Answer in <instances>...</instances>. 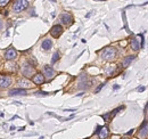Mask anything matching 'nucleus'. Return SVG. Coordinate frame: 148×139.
Listing matches in <instances>:
<instances>
[{
  "mask_svg": "<svg viewBox=\"0 0 148 139\" xmlns=\"http://www.w3.org/2000/svg\"><path fill=\"white\" fill-rule=\"evenodd\" d=\"M116 57V49L113 48V47H106L103 51H101V58L104 61H107V62H111L113 59H115Z\"/></svg>",
  "mask_w": 148,
  "mask_h": 139,
  "instance_id": "1",
  "label": "nucleus"
},
{
  "mask_svg": "<svg viewBox=\"0 0 148 139\" xmlns=\"http://www.w3.org/2000/svg\"><path fill=\"white\" fill-rule=\"evenodd\" d=\"M29 7V1L28 0H16L13 5V10L15 13H21L24 9Z\"/></svg>",
  "mask_w": 148,
  "mask_h": 139,
  "instance_id": "2",
  "label": "nucleus"
},
{
  "mask_svg": "<svg viewBox=\"0 0 148 139\" xmlns=\"http://www.w3.org/2000/svg\"><path fill=\"white\" fill-rule=\"evenodd\" d=\"M22 73H23V75L26 76V78L33 76V74H34V66H33V65H30V64H25V65L22 67Z\"/></svg>",
  "mask_w": 148,
  "mask_h": 139,
  "instance_id": "3",
  "label": "nucleus"
},
{
  "mask_svg": "<svg viewBox=\"0 0 148 139\" xmlns=\"http://www.w3.org/2000/svg\"><path fill=\"white\" fill-rule=\"evenodd\" d=\"M138 136H139V138H143V139H145L148 136V121H145L141 124L140 130L138 132Z\"/></svg>",
  "mask_w": 148,
  "mask_h": 139,
  "instance_id": "4",
  "label": "nucleus"
},
{
  "mask_svg": "<svg viewBox=\"0 0 148 139\" xmlns=\"http://www.w3.org/2000/svg\"><path fill=\"white\" fill-rule=\"evenodd\" d=\"M5 57L7 61H13L17 57V51L14 49V48H8L6 50V54H5Z\"/></svg>",
  "mask_w": 148,
  "mask_h": 139,
  "instance_id": "5",
  "label": "nucleus"
},
{
  "mask_svg": "<svg viewBox=\"0 0 148 139\" xmlns=\"http://www.w3.org/2000/svg\"><path fill=\"white\" fill-rule=\"evenodd\" d=\"M63 33V28L60 25H54L50 30V34L53 35L54 38H58L59 35Z\"/></svg>",
  "mask_w": 148,
  "mask_h": 139,
  "instance_id": "6",
  "label": "nucleus"
},
{
  "mask_svg": "<svg viewBox=\"0 0 148 139\" xmlns=\"http://www.w3.org/2000/svg\"><path fill=\"white\" fill-rule=\"evenodd\" d=\"M43 75H46V78H48V79H51L55 75V71H54V69L51 66L46 65L43 67Z\"/></svg>",
  "mask_w": 148,
  "mask_h": 139,
  "instance_id": "7",
  "label": "nucleus"
},
{
  "mask_svg": "<svg viewBox=\"0 0 148 139\" xmlns=\"http://www.w3.org/2000/svg\"><path fill=\"white\" fill-rule=\"evenodd\" d=\"M60 22L63 24H65V25H71L72 22H73V18H72V16L70 14H63L60 16Z\"/></svg>",
  "mask_w": 148,
  "mask_h": 139,
  "instance_id": "8",
  "label": "nucleus"
},
{
  "mask_svg": "<svg viewBox=\"0 0 148 139\" xmlns=\"http://www.w3.org/2000/svg\"><path fill=\"white\" fill-rule=\"evenodd\" d=\"M11 84V79L8 76L0 78V88H8Z\"/></svg>",
  "mask_w": 148,
  "mask_h": 139,
  "instance_id": "9",
  "label": "nucleus"
},
{
  "mask_svg": "<svg viewBox=\"0 0 148 139\" xmlns=\"http://www.w3.org/2000/svg\"><path fill=\"white\" fill-rule=\"evenodd\" d=\"M33 82L38 86L42 84L45 82V75H42L41 73H38V74H34L33 75Z\"/></svg>",
  "mask_w": 148,
  "mask_h": 139,
  "instance_id": "10",
  "label": "nucleus"
},
{
  "mask_svg": "<svg viewBox=\"0 0 148 139\" xmlns=\"http://www.w3.org/2000/svg\"><path fill=\"white\" fill-rule=\"evenodd\" d=\"M108 134H109L108 129H107L106 127H101V128H100V130H99V132H98L99 139H106L107 137H108Z\"/></svg>",
  "mask_w": 148,
  "mask_h": 139,
  "instance_id": "11",
  "label": "nucleus"
},
{
  "mask_svg": "<svg viewBox=\"0 0 148 139\" xmlns=\"http://www.w3.org/2000/svg\"><path fill=\"white\" fill-rule=\"evenodd\" d=\"M18 84H20V87L22 88V89H25V88H30L32 84H31V82H30L28 79H22V80H20L18 81Z\"/></svg>",
  "mask_w": 148,
  "mask_h": 139,
  "instance_id": "12",
  "label": "nucleus"
},
{
  "mask_svg": "<svg viewBox=\"0 0 148 139\" xmlns=\"http://www.w3.org/2000/svg\"><path fill=\"white\" fill-rule=\"evenodd\" d=\"M51 46H53V42H51V40H49V39L43 40V41H42V45H41V47H42L43 50H49V49L51 48Z\"/></svg>",
  "mask_w": 148,
  "mask_h": 139,
  "instance_id": "13",
  "label": "nucleus"
},
{
  "mask_svg": "<svg viewBox=\"0 0 148 139\" xmlns=\"http://www.w3.org/2000/svg\"><path fill=\"white\" fill-rule=\"evenodd\" d=\"M26 94V91L24 90V89H13V90H10L9 91V95L10 96H18V95H25Z\"/></svg>",
  "mask_w": 148,
  "mask_h": 139,
  "instance_id": "14",
  "label": "nucleus"
},
{
  "mask_svg": "<svg viewBox=\"0 0 148 139\" xmlns=\"http://www.w3.org/2000/svg\"><path fill=\"white\" fill-rule=\"evenodd\" d=\"M133 59H134V56H128V57H125L124 61H123V67H128Z\"/></svg>",
  "mask_w": 148,
  "mask_h": 139,
  "instance_id": "15",
  "label": "nucleus"
},
{
  "mask_svg": "<svg viewBox=\"0 0 148 139\" xmlns=\"http://www.w3.org/2000/svg\"><path fill=\"white\" fill-rule=\"evenodd\" d=\"M131 47H132V49L133 50H139L140 49V46H139V42H138V40L134 38V39H132V41H131Z\"/></svg>",
  "mask_w": 148,
  "mask_h": 139,
  "instance_id": "16",
  "label": "nucleus"
},
{
  "mask_svg": "<svg viewBox=\"0 0 148 139\" xmlns=\"http://www.w3.org/2000/svg\"><path fill=\"white\" fill-rule=\"evenodd\" d=\"M58 59H59V53H58V51H56V53L54 54L53 58H51V64H55V63H56Z\"/></svg>",
  "mask_w": 148,
  "mask_h": 139,
  "instance_id": "17",
  "label": "nucleus"
},
{
  "mask_svg": "<svg viewBox=\"0 0 148 139\" xmlns=\"http://www.w3.org/2000/svg\"><path fill=\"white\" fill-rule=\"evenodd\" d=\"M10 0H0V7H6Z\"/></svg>",
  "mask_w": 148,
  "mask_h": 139,
  "instance_id": "18",
  "label": "nucleus"
},
{
  "mask_svg": "<svg viewBox=\"0 0 148 139\" xmlns=\"http://www.w3.org/2000/svg\"><path fill=\"white\" fill-rule=\"evenodd\" d=\"M109 116H111V114H106V115H103V119L105 121H108L109 120Z\"/></svg>",
  "mask_w": 148,
  "mask_h": 139,
  "instance_id": "19",
  "label": "nucleus"
},
{
  "mask_svg": "<svg viewBox=\"0 0 148 139\" xmlns=\"http://www.w3.org/2000/svg\"><path fill=\"white\" fill-rule=\"evenodd\" d=\"M29 62H30V63H32V64H33V65H34V66H35V65H36V61H35V59H34V58H31V59H30Z\"/></svg>",
  "mask_w": 148,
  "mask_h": 139,
  "instance_id": "20",
  "label": "nucleus"
},
{
  "mask_svg": "<svg viewBox=\"0 0 148 139\" xmlns=\"http://www.w3.org/2000/svg\"><path fill=\"white\" fill-rule=\"evenodd\" d=\"M104 86H105V83H103V84H100V86H99V87H98V88L96 89V92H98V91H99V90H100V89H101V88H103Z\"/></svg>",
  "mask_w": 148,
  "mask_h": 139,
  "instance_id": "21",
  "label": "nucleus"
},
{
  "mask_svg": "<svg viewBox=\"0 0 148 139\" xmlns=\"http://www.w3.org/2000/svg\"><path fill=\"white\" fill-rule=\"evenodd\" d=\"M145 90V87H139L138 88V91H144Z\"/></svg>",
  "mask_w": 148,
  "mask_h": 139,
  "instance_id": "22",
  "label": "nucleus"
},
{
  "mask_svg": "<svg viewBox=\"0 0 148 139\" xmlns=\"http://www.w3.org/2000/svg\"><path fill=\"white\" fill-rule=\"evenodd\" d=\"M132 132H133V129H132V130H130V131H129V132H128V134H126V135H131V134H132Z\"/></svg>",
  "mask_w": 148,
  "mask_h": 139,
  "instance_id": "23",
  "label": "nucleus"
},
{
  "mask_svg": "<svg viewBox=\"0 0 148 139\" xmlns=\"http://www.w3.org/2000/svg\"><path fill=\"white\" fill-rule=\"evenodd\" d=\"M2 29V21H0V30Z\"/></svg>",
  "mask_w": 148,
  "mask_h": 139,
  "instance_id": "24",
  "label": "nucleus"
}]
</instances>
